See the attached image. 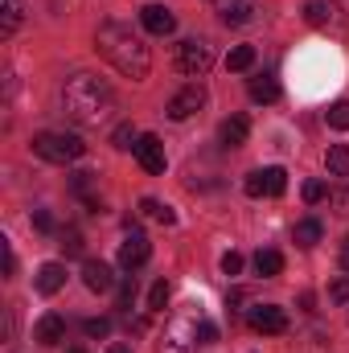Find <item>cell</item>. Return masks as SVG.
Masks as SVG:
<instances>
[{
  "label": "cell",
  "instance_id": "cell-1",
  "mask_svg": "<svg viewBox=\"0 0 349 353\" xmlns=\"http://www.w3.org/2000/svg\"><path fill=\"white\" fill-rule=\"evenodd\" d=\"M94 50L123 74V79H132V83H140V79H148V70H152V54H148V46H144V37L140 33H132V25H119V21H107L99 33H94Z\"/></svg>",
  "mask_w": 349,
  "mask_h": 353
},
{
  "label": "cell",
  "instance_id": "cell-2",
  "mask_svg": "<svg viewBox=\"0 0 349 353\" xmlns=\"http://www.w3.org/2000/svg\"><path fill=\"white\" fill-rule=\"evenodd\" d=\"M62 107H66V115H70L74 123L99 128V123L111 119L115 94H111V87H107L103 79H94V74H74V79H66V87H62Z\"/></svg>",
  "mask_w": 349,
  "mask_h": 353
},
{
  "label": "cell",
  "instance_id": "cell-3",
  "mask_svg": "<svg viewBox=\"0 0 349 353\" xmlns=\"http://www.w3.org/2000/svg\"><path fill=\"white\" fill-rule=\"evenodd\" d=\"M33 152L50 165H74L87 157V144L70 132H41V136H33Z\"/></svg>",
  "mask_w": 349,
  "mask_h": 353
},
{
  "label": "cell",
  "instance_id": "cell-4",
  "mask_svg": "<svg viewBox=\"0 0 349 353\" xmlns=\"http://www.w3.org/2000/svg\"><path fill=\"white\" fill-rule=\"evenodd\" d=\"M197 345H201V316H177L165 329L161 353H193Z\"/></svg>",
  "mask_w": 349,
  "mask_h": 353
},
{
  "label": "cell",
  "instance_id": "cell-5",
  "mask_svg": "<svg viewBox=\"0 0 349 353\" xmlns=\"http://www.w3.org/2000/svg\"><path fill=\"white\" fill-rule=\"evenodd\" d=\"M214 66V50L201 41V37H189L177 46V70L189 74V79H206V70Z\"/></svg>",
  "mask_w": 349,
  "mask_h": 353
},
{
  "label": "cell",
  "instance_id": "cell-6",
  "mask_svg": "<svg viewBox=\"0 0 349 353\" xmlns=\"http://www.w3.org/2000/svg\"><path fill=\"white\" fill-rule=\"evenodd\" d=\"M148 255H152V243H148L144 230H132V234L119 243V267H123V271H140V267L148 263Z\"/></svg>",
  "mask_w": 349,
  "mask_h": 353
},
{
  "label": "cell",
  "instance_id": "cell-7",
  "mask_svg": "<svg viewBox=\"0 0 349 353\" xmlns=\"http://www.w3.org/2000/svg\"><path fill=\"white\" fill-rule=\"evenodd\" d=\"M206 107V87L201 83H189L185 90H177L173 99H169V119H189V115H197Z\"/></svg>",
  "mask_w": 349,
  "mask_h": 353
},
{
  "label": "cell",
  "instance_id": "cell-8",
  "mask_svg": "<svg viewBox=\"0 0 349 353\" xmlns=\"http://www.w3.org/2000/svg\"><path fill=\"white\" fill-rule=\"evenodd\" d=\"M247 325L255 333H283L288 329V312L279 304H255V308H247Z\"/></svg>",
  "mask_w": 349,
  "mask_h": 353
},
{
  "label": "cell",
  "instance_id": "cell-9",
  "mask_svg": "<svg viewBox=\"0 0 349 353\" xmlns=\"http://www.w3.org/2000/svg\"><path fill=\"white\" fill-rule=\"evenodd\" d=\"M132 152H136V161L144 165V173H165V165H169V157H165V144H161V136H140Z\"/></svg>",
  "mask_w": 349,
  "mask_h": 353
},
{
  "label": "cell",
  "instance_id": "cell-10",
  "mask_svg": "<svg viewBox=\"0 0 349 353\" xmlns=\"http://www.w3.org/2000/svg\"><path fill=\"white\" fill-rule=\"evenodd\" d=\"M140 25H144L152 37H169L177 29V17H173V8H165V4H144V8H140Z\"/></svg>",
  "mask_w": 349,
  "mask_h": 353
},
{
  "label": "cell",
  "instance_id": "cell-11",
  "mask_svg": "<svg viewBox=\"0 0 349 353\" xmlns=\"http://www.w3.org/2000/svg\"><path fill=\"white\" fill-rule=\"evenodd\" d=\"M33 341H37V345H58V341H66V321H62L58 312H46V316L37 321V329H33Z\"/></svg>",
  "mask_w": 349,
  "mask_h": 353
},
{
  "label": "cell",
  "instance_id": "cell-12",
  "mask_svg": "<svg viewBox=\"0 0 349 353\" xmlns=\"http://www.w3.org/2000/svg\"><path fill=\"white\" fill-rule=\"evenodd\" d=\"M66 288V267L62 263H41L37 267V292L41 296H54V292H62Z\"/></svg>",
  "mask_w": 349,
  "mask_h": 353
},
{
  "label": "cell",
  "instance_id": "cell-13",
  "mask_svg": "<svg viewBox=\"0 0 349 353\" xmlns=\"http://www.w3.org/2000/svg\"><path fill=\"white\" fill-rule=\"evenodd\" d=\"M83 283H87L90 292H111L115 275H111V267H107V263H99V259H87V263H83Z\"/></svg>",
  "mask_w": 349,
  "mask_h": 353
},
{
  "label": "cell",
  "instance_id": "cell-14",
  "mask_svg": "<svg viewBox=\"0 0 349 353\" xmlns=\"http://www.w3.org/2000/svg\"><path fill=\"white\" fill-rule=\"evenodd\" d=\"M218 136H222V144H226V148H239V144H247V136H251V123H247V115H230V119L218 128Z\"/></svg>",
  "mask_w": 349,
  "mask_h": 353
},
{
  "label": "cell",
  "instance_id": "cell-15",
  "mask_svg": "<svg viewBox=\"0 0 349 353\" xmlns=\"http://www.w3.org/2000/svg\"><path fill=\"white\" fill-rule=\"evenodd\" d=\"M321 234H325V226H321L317 218H304V222H296V230H292V243H296L300 251H312V247L321 243Z\"/></svg>",
  "mask_w": 349,
  "mask_h": 353
},
{
  "label": "cell",
  "instance_id": "cell-16",
  "mask_svg": "<svg viewBox=\"0 0 349 353\" xmlns=\"http://www.w3.org/2000/svg\"><path fill=\"white\" fill-rule=\"evenodd\" d=\"M255 12H259V4H255V0H230V4H226V12H222V21H226V25H251V21H255Z\"/></svg>",
  "mask_w": 349,
  "mask_h": 353
},
{
  "label": "cell",
  "instance_id": "cell-17",
  "mask_svg": "<svg viewBox=\"0 0 349 353\" xmlns=\"http://www.w3.org/2000/svg\"><path fill=\"white\" fill-rule=\"evenodd\" d=\"M251 99H255V103H275V99H279V79H275V74H259V79H251Z\"/></svg>",
  "mask_w": 349,
  "mask_h": 353
},
{
  "label": "cell",
  "instance_id": "cell-18",
  "mask_svg": "<svg viewBox=\"0 0 349 353\" xmlns=\"http://www.w3.org/2000/svg\"><path fill=\"white\" fill-rule=\"evenodd\" d=\"M21 17H25V4H21V0H4V4H0V33L8 37V33L21 25Z\"/></svg>",
  "mask_w": 349,
  "mask_h": 353
},
{
  "label": "cell",
  "instance_id": "cell-19",
  "mask_svg": "<svg viewBox=\"0 0 349 353\" xmlns=\"http://www.w3.org/2000/svg\"><path fill=\"white\" fill-rule=\"evenodd\" d=\"M255 271H259L263 279H275V275L283 271V255H279V251H271V247L259 251V255H255Z\"/></svg>",
  "mask_w": 349,
  "mask_h": 353
},
{
  "label": "cell",
  "instance_id": "cell-20",
  "mask_svg": "<svg viewBox=\"0 0 349 353\" xmlns=\"http://www.w3.org/2000/svg\"><path fill=\"white\" fill-rule=\"evenodd\" d=\"M140 210H144V214H148L152 222H161V226H173V222H177L173 205H161L157 197H144V201H140Z\"/></svg>",
  "mask_w": 349,
  "mask_h": 353
},
{
  "label": "cell",
  "instance_id": "cell-21",
  "mask_svg": "<svg viewBox=\"0 0 349 353\" xmlns=\"http://www.w3.org/2000/svg\"><path fill=\"white\" fill-rule=\"evenodd\" d=\"M333 12H337V8H333L329 0H308L304 21H308V25H329V21H333Z\"/></svg>",
  "mask_w": 349,
  "mask_h": 353
},
{
  "label": "cell",
  "instance_id": "cell-22",
  "mask_svg": "<svg viewBox=\"0 0 349 353\" xmlns=\"http://www.w3.org/2000/svg\"><path fill=\"white\" fill-rule=\"evenodd\" d=\"M255 66V46H235L226 54V70H251Z\"/></svg>",
  "mask_w": 349,
  "mask_h": 353
},
{
  "label": "cell",
  "instance_id": "cell-23",
  "mask_svg": "<svg viewBox=\"0 0 349 353\" xmlns=\"http://www.w3.org/2000/svg\"><path fill=\"white\" fill-rule=\"evenodd\" d=\"M283 189H288V173L283 169H275V165L263 169V193L267 197H283Z\"/></svg>",
  "mask_w": 349,
  "mask_h": 353
},
{
  "label": "cell",
  "instance_id": "cell-24",
  "mask_svg": "<svg viewBox=\"0 0 349 353\" xmlns=\"http://www.w3.org/2000/svg\"><path fill=\"white\" fill-rule=\"evenodd\" d=\"M325 165H329V173L333 176H349V148L346 144H333L329 157H325Z\"/></svg>",
  "mask_w": 349,
  "mask_h": 353
},
{
  "label": "cell",
  "instance_id": "cell-25",
  "mask_svg": "<svg viewBox=\"0 0 349 353\" xmlns=\"http://www.w3.org/2000/svg\"><path fill=\"white\" fill-rule=\"evenodd\" d=\"M325 119H329V128H337V132H349V99H337V103L325 111Z\"/></svg>",
  "mask_w": 349,
  "mask_h": 353
},
{
  "label": "cell",
  "instance_id": "cell-26",
  "mask_svg": "<svg viewBox=\"0 0 349 353\" xmlns=\"http://www.w3.org/2000/svg\"><path fill=\"white\" fill-rule=\"evenodd\" d=\"M62 251H66V259H79L83 255V234L79 230H62V243H58Z\"/></svg>",
  "mask_w": 349,
  "mask_h": 353
},
{
  "label": "cell",
  "instance_id": "cell-27",
  "mask_svg": "<svg viewBox=\"0 0 349 353\" xmlns=\"http://www.w3.org/2000/svg\"><path fill=\"white\" fill-rule=\"evenodd\" d=\"M136 140H140V136H136V128H132V123H119V128H115V136H111V144H115V148H136Z\"/></svg>",
  "mask_w": 349,
  "mask_h": 353
},
{
  "label": "cell",
  "instance_id": "cell-28",
  "mask_svg": "<svg viewBox=\"0 0 349 353\" xmlns=\"http://www.w3.org/2000/svg\"><path fill=\"white\" fill-rule=\"evenodd\" d=\"M132 300H136V271L119 279V308H132Z\"/></svg>",
  "mask_w": 349,
  "mask_h": 353
},
{
  "label": "cell",
  "instance_id": "cell-29",
  "mask_svg": "<svg viewBox=\"0 0 349 353\" xmlns=\"http://www.w3.org/2000/svg\"><path fill=\"white\" fill-rule=\"evenodd\" d=\"M165 304H169V283H165V279H157V283H152V292H148V308H152V312H161Z\"/></svg>",
  "mask_w": 349,
  "mask_h": 353
},
{
  "label": "cell",
  "instance_id": "cell-30",
  "mask_svg": "<svg viewBox=\"0 0 349 353\" xmlns=\"http://www.w3.org/2000/svg\"><path fill=\"white\" fill-rule=\"evenodd\" d=\"M329 197V185L325 181H304V201L308 205H317V201H325Z\"/></svg>",
  "mask_w": 349,
  "mask_h": 353
},
{
  "label": "cell",
  "instance_id": "cell-31",
  "mask_svg": "<svg viewBox=\"0 0 349 353\" xmlns=\"http://www.w3.org/2000/svg\"><path fill=\"white\" fill-rule=\"evenodd\" d=\"M83 329H87V337H107V333H111V321H107V316H90Z\"/></svg>",
  "mask_w": 349,
  "mask_h": 353
},
{
  "label": "cell",
  "instance_id": "cell-32",
  "mask_svg": "<svg viewBox=\"0 0 349 353\" xmlns=\"http://www.w3.org/2000/svg\"><path fill=\"white\" fill-rule=\"evenodd\" d=\"M329 300H337V304H349V275L333 279V288H329Z\"/></svg>",
  "mask_w": 349,
  "mask_h": 353
},
{
  "label": "cell",
  "instance_id": "cell-33",
  "mask_svg": "<svg viewBox=\"0 0 349 353\" xmlns=\"http://www.w3.org/2000/svg\"><path fill=\"white\" fill-rule=\"evenodd\" d=\"M243 189H247V197H263V169H255V173H247V181H243Z\"/></svg>",
  "mask_w": 349,
  "mask_h": 353
},
{
  "label": "cell",
  "instance_id": "cell-34",
  "mask_svg": "<svg viewBox=\"0 0 349 353\" xmlns=\"http://www.w3.org/2000/svg\"><path fill=\"white\" fill-rule=\"evenodd\" d=\"M239 271H243V255L239 251H226L222 255V275H239Z\"/></svg>",
  "mask_w": 349,
  "mask_h": 353
},
{
  "label": "cell",
  "instance_id": "cell-35",
  "mask_svg": "<svg viewBox=\"0 0 349 353\" xmlns=\"http://www.w3.org/2000/svg\"><path fill=\"white\" fill-rule=\"evenodd\" d=\"M33 226H37L41 234H54V214H50V210H33Z\"/></svg>",
  "mask_w": 349,
  "mask_h": 353
},
{
  "label": "cell",
  "instance_id": "cell-36",
  "mask_svg": "<svg viewBox=\"0 0 349 353\" xmlns=\"http://www.w3.org/2000/svg\"><path fill=\"white\" fill-rule=\"evenodd\" d=\"M210 341H218V325L201 316V345H210Z\"/></svg>",
  "mask_w": 349,
  "mask_h": 353
},
{
  "label": "cell",
  "instance_id": "cell-37",
  "mask_svg": "<svg viewBox=\"0 0 349 353\" xmlns=\"http://www.w3.org/2000/svg\"><path fill=\"white\" fill-rule=\"evenodd\" d=\"M0 251H4V275H12V271H17V259H12V247H8V239H0Z\"/></svg>",
  "mask_w": 349,
  "mask_h": 353
},
{
  "label": "cell",
  "instance_id": "cell-38",
  "mask_svg": "<svg viewBox=\"0 0 349 353\" xmlns=\"http://www.w3.org/2000/svg\"><path fill=\"white\" fill-rule=\"evenodd\" d=\"M333 205H337L341 214H349V189H341V193H333Z\"/></svg>",
  "mask_w": 349,
  "mask_h": 353
},
{
  "label": "cell",
  "instance_id": "cell-39",
  "mask_svg": "<svg viewBox=\"0 0 349 353\" xmlns=\"http://www.w3.org/2000/svg\"><path fill=\"white\" fill-rule=\"evenodd\" d=\"M226 304H230V308H239V304H247V292H243V288H235V292H230V300H226Z\"/></svg>",
  "mask_w": 349,
  "mask_h": 353
},
{
  "label": "cell",
  "instance_id": "cell-40",
  "mask_svg": "<svg viewBox=\"0 0 349 353\" xmlns=\"http://www.w3.org/2000/svg\"><path fill=\"white\" fill-rule=\"evenodd\" d=\"M312 304H317V296H312V292H300V308H304V312H317Z\"/></svg>",
  "mask_w": 349,
  "mask_h": 353
},
{
  "label": "cell",
  "instance_id": "cell-41",
  "mask_svg": "<svg viewBox=\"0 0 349 353\" xmlns=\"http://www.w3.org/2000/svg\"><path fill=\"white\" fill-rule=\"evenodd\" d=\"M107 353H132V345L128 341H115V345H107Z\"/></svg>",
  "mask_w": 349,
  "mask_h": 353
},
{
  "label": "cell",
  "instance_id": "cell-42",
  "mask_svg": "<svg viewBox=\"0 0 349 353\" xmlns=\"http://www.w3.org/2000/svg\"><path fill=\"white\" fill-rule=\"evenodd\" d=\"M341 267H346V271H349V239H346V243H341Z\"/></svg>",
  "mask_w": 349,
  "mask_h": 353
},
{
  "label": "cell",
  "instance_id": "cell-43",
  "mask_svg": "<svg viewBox=\"0 0 349 353\" xmlns=\"http://www.w3.org/2000/svg\"><path fill=\"white\" fill-rule=\"evenodd\" d=\"M66 353H87V350H83V345H70V350H66Z\"/></svg>",
  "mask_w": 349,
  "mask_h": 353
}]
</instances>
